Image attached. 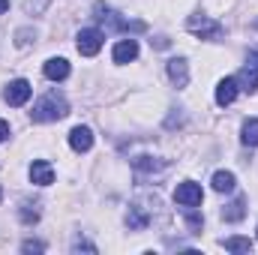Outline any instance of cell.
<instances>
[{"label":"cell","instance_id":"10","mask_svg":"<svg viewBox=\"0 0 258 255\" xmlns=\"http://www.w3.org/2000/svg\"><path fill=\"white\" fill-rule=\"evenodd\" d=\"M237 81L234 78H222L219 81V87H216V105H231L234 99H237Z\"/></svg>","mask_w":258,"mask_h":255},{"label":"cell","instance_id":"18","mask_svg":"<svg viewBox=\"0 0 258 255\" xmlns=\"http://www.w3.org/2000/svg\"><path fill=\"white\" fill-rule=\"evenodd\" d=\"M225 249L228 252H249L252 249V240L249 237H228L225 240Z\"/></svg>","mask_w":258,"mask_h":255},{"label":"cell","instance_id":"9","mask_svg":"<svg viewBox=\"0 0 258 255\" xmlns=\"http://www.w3.org/2000/svg\"><path fill=\"white\" fill-rule=\"evenodd\" d=\"M168 78H171L174 87H186L189 84V66H186L183 57H171L168 60Z\"/></svg>","mask_w":258,"mask_h":255},{"label":"cell","instance_id":"17","mask_svg":"<svg viewBox=\"0 0 258 255\" xmlns=\"http://www.w3.org/2000/svg\"><path fill=\"white\" fill-rule=\"evenodd\" d=\"M240 141H243L246 147H258V117H249V120L243 123V135H240Z\"/></svg>","mask_w":258,"mask_h":255},{"label":"cell","instance_id":"7","mask_svg":"<svg viewBox=\"0 0 258 255\" xmlns=\"http://www.w3.org/2000/svg\"><path fill=\"white\" fill-rule=\"evenodd\" d=\"M69 147H72L75 153H87V150L93 147V132L87 126H75L69 132Z\"/></svg>","mask_w":258,"mask_h":255},{"label":"cell","instance_id":"14","mask_svg":"<svg viewBox=\"0 0 258 255\" xmlns=\"http://www.w3.org/2000/svg\"><path fill=\"white\" fill-rule=\"evenodd\" d=\"M234 81H237V87H240V90H246V93H255V90H258V72L252 69V66L240 69Z\"/></svg>","mask_w":258,"mask_h":255},{"label":"cell","instance_id":"15","mask_svg":"<svg viewBox=\"0 0 258 255\" xmlns=\"http://www.w3.org/2000/svg\"><path fill=\"white\" fill-rule=\"evenodd\" d=\"M132 168H135V171H159V168H165V159H153V156H135V159H132Z\"/></svg>","mask_w":258,"mask_h":255},{"label":"cell","instance_id":"4","mask_svg":"<svg viewBox=\"0 0 258 255\" xmlns=\"http://www.w3.org/2000/svg\"><path fill=\"white\" fill-rule=\"evenodd\" d=\"M99 48H102V30L84 27V30L78 33V54L93 57V54H99Z\"/></svg>","mask_w":258,"mask_h":255},{"label":"cell","instance_id":"26","mask_svg":"<svg viewBox=\"0 0 258 255\" xmlns=\"http://www.w3.org/2000/svg\"><path fill=\"white\" fill-rule=\"evenodd\" d=\"M6 9H9V0H0V15H3Z\"/></svg>","mask_w":258,"mask_h":255},{"label":"cell","instance_id":"11","mask_svg":"<svg viewBox=\"0 0 258 255\" xmlns=\"http://www.w3.org/2000/svg\"><path fill=\"white\" fill-rule=\"evenodd\" d=\"M138 57V42L135 39H120L114 45V63H129Z\"/></svg>","mask_w":258,"mask_h":255},{"label":"cell","instance_id":"16","mask_svg":"<svg viewBox=\"0 0 258 255\" xmlns=\"http://www.w3.org/2000/svg\"><path fill=\"white\" fill-rule=\"evenodd\" d=\"M234 186H237V180H234L231 171H216L213 174V189L216 192H234Z\"/></svg>","mask_w":258,"mask_h":255},{"label":"cell","instance_id":"24","mask_svg":"<svg viewBox=\"0 0 258 255\" xmlns=\"http://www.w3.org/2000/svg\"><path fill=\"white\" fill-rule=\"evenodd\" d=\"M30 36H33V33H30V30H18V39H15V42H18V45H21V48H24V45H27V42H30Z\"/></svg>","mask_w":258,"mask_h":255},{"label":"cell","instance_id":"22","mask_svg":"<svg viewBox=\"0 0 258 255\" xmlns=\"http://www.w3.org/2000/svg\"><path fill=\"white\" fill-rule=\"evenodd\" d=\"M246 63L258 72V48H249V51H246Z\"/></svg>","mask_w":258,"mask_h":255},{"label":"cell","instance_id":"12","mask_svg":"<svg viewBox=\"0 0 258 255\" xmlns=\"http://www.w3.org/2000/svg\"><path fill=\"white\" fill-rule=\"evenodd\" d=\"M45 78H48V81H63V78H69V60L51 57V60L45 63Z\"/></svg>","mask_w":258,"mask_h":255},{"label":"cell","instance_id":"6","mask_svg":"<svg viewBox=\"0 0 258 255\" xmlns=\"http://www.w3.org/2000/svg\"><path fill=\"white\" fill-rule=\"evenodd\" d=\"M201 198H204V192H201V186L192 183V180H183V183L174 189V201L183 204V207H195V204H201Z\"/></svg>","mask_w":258,"mask_h":255},{"label":"cell","instance_id":"25","mask_svg":"<svg viewBox=\"0 0 258 255\" xmlns=\"http://www.w3.org/2000/svg\"><path fill=\"white\" fill-rule=\"evenodd\" d=\"M6 135H9V123H6V120H0V141H3Z\"/></svg>","mask_w":258,"mask_h":255},{"label":"cell","instance_id":"5","mask_svg":"<svg viewBox=\"0 0 258 255\" xmlns=\"http://www.w3.org/2000/svg\"><path fill=\"white\" fill-rule=\"evenodd\" d=\"M30 93H33L30 81H24V78H15V81H9V87H6V93H3V99H6L9 105L21 108V105L30 99Z\"/></svg>","mask_w":258,"mask_h":255},{"label":"cell","instance_id":"3","mask_svg":"<svg viewBox=\"0 0 258 255\" xmlns=\"http://www.w3.org/2000/svg\"><path fill=\"white\" fill-rule=\"evenodd\" d=\"M186 27L192 30L195 36H201V39H219V36L225 33V27H222L219 21L207 18V15H192V18L186 21Z\"/></svg>","mask_w":258,"mask_h":255},{"label":"cell","instance_id":"20","mask_svg":"<svg viewBox=\"0 0 258 255\" xmlns=\"http://www.w3.org/2000/svg\"><path fill=\"white\" fill-rule=\"evenodd\" d=\"M21 219H24V225H33V222L39 219V213L30 210V204H24V207H21Z\"/></svg>","mask_w":258,"mask_h":255},{"label":"cell","instance_id":"23","mask_svg":"<svg viewBox=\"0 0 258 255\" xmlns=\"http://www.w3.org/2000/svg\"><path fill=\"white\" fill-rule=\"evenodd\" d=\"M72 249H75V252H78V249H87V252H96V246H93V243H87V240H75V243H72Z\"/></svg>","mask_w":258,"mask_h":255},{"label":"cell","instance_id":"21","mask_svg":"<svg viewBox=\"0 0 258 255\" xmlns=\"http://www.w3.org/2000/svg\"><path fill=\"white\" fill-rule=\"evenodd\" d=\"M21 249H24V252H42L45 246H42L39 240H24V243H21Z\"/></svg>","mask_w":258,"mask_h":255},{"label":"cell","instance_id":"27","mask_svg":"<svg viewBox=\"0 0 258 255\" xmlns=\"http://www.w3.org/2000/svg\"><path fill=\"white\" fill-rule=\"evenodd\" d=\"M0 198H3V189H0Z\"/></svg>","mask_w":258,"mask_h":255},{"label":"cell","instance_id":"19","mask_svg":"<svg viewBox=\"0 0 258 255\" xmlns=\"http://www.w3.org/2000/svg\"><path fill=\"white\" fill-rule=\"evenodd\" d=\"M186 222H189L192 234H198V231H201V222H204V219H201V213H195L192 207H186Z\"/></svg>","mask_w":258,"mask_h":255},{"label":"cell","instance_id":"2","mask_svg":"<svg viewBox=\"0 0 258 255\" xmlns=\"http://www.w3.org/2000/svg\"><path fill=\"white\" fill-rule=\"evenodd\" d=\"M96 18L105 24V30H120V33H129V30L141 33L147 27L144 21H126V18H120V12H114V9H108L102 3H96Z\"/></svg>","mask_w":258,"mask_h":255},{"label":"cell","instance_id":"1","mask_svg":"<svg viewBox=\"0 0 258 255\" xmlns=\"http://www.w3.org/2000/svg\"><path fill=\"white\" fill-rule=\"evenodd\" d=\"M69 114V105H66L63 96H57V93H45L36 105H33V111H30V117L36 120V123H51V120H60Z\"/></svg>","mask_w":258,"mask_h":255},{"label":"cell","instance_id":"13","mask_svg":"<svg viewBox=\"0 0 258 255\" xmlns=\"http://www.w3.org/2000/svg\"><path fill=\"white\" fill-rule=\"evenodd\" d=\"M243 216H246V201H243V198H234L231 204L222 207V219H225V222H240Z\"/></svg>","mask_w":258,"mask_h":255},{"label":"cell","instance_id":"8","mask_svg":"<svg viewBox=\"0 0 258 255\" xmlns=\"http://www.w3.org/2000/svg\"><path fill=\"white\" fill-rule=\"evenodd\" d=\"M30 180H33L36 186H51V183H54V168H51L45 159H36V162L30 165Z\"/></svg>","mask_w":258,"mask_h":255}]
</instances>
